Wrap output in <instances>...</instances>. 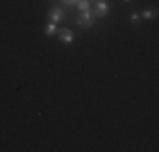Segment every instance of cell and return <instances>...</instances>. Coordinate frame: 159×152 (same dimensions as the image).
Returning a JSON list of instances; mask_svg holds the SVG:
<instances>
[{"mask_svg":"<svg viewBox=\"0 0 159 152\" xmlns=\"http://www.w3.org/2000/svg\"><path fill=\"white\" fill-rule=\"evenodd\" d=\"M48 19H49V22L58 24V22H61L66 19V14H64V10L61 7H51V9L48 10Z\"/></svg>","mask_w":159,"mask_h":152,"instance_id":"cell-4","label":"cell"},{"mask_svg":"<svg viewBox=\"0 0 159 152\" xmlns=\"http://www.w3.org/2000/svg\"><path fill=\"white\" fill-rule=\"evenodd\" d=\"M92 9H93V12H95L97 19L107 17L108 12H110V5H108L105 0H98V2H95V7H92Z\"/></svg>","mask_w":159,"mask_h":152,"instance_id":"cell-3","label":"cell"},{"mask_svg":"<svg viewBox=\"0 0 159 152\" xmlns=\"http://www.w3.org/2000/svg\"><path fill=\"white\" fill-rule=\"evenodd\" d=\"M58 24H54V22H49V24L44 27V34H46L48 37H54L56 34H58Z\"/></svg>","mask_w":159,"mask_h":152,"instance_id":"cell-6","label":"cell"},{"mask_svg":"<svg viewBox=\"0 0 159 152\" xmlns=\"http://www.w3.org/2000/svg\"><path fill=\"white\" fill-rule=\"evenodd\" d=\"M129 20H130V24H132V25H137L139 22H141V12L134 10V12L130 14V17H129Z\"/></svg>","mask_w":159,"mask_h":152,"instance_id":"cell-8","label":"cell"},{"mask_svg":"<svg viewBox=\"0 0 159 152\" xmlns=\"http://www.w3.org/2000/svg\"><path fill=\"white\" fill-rule=\"evenodd\" d=\"M95 20H97V17H95V12H93V9L83 10V12H80L78 17H76V24L80 25V27H83V29L93 27Z\"/></svg>","mask_w":159,"mask_h":152,"instance_id":"cell-1","label":"cell"},{"mask_svg":"<svg viewBox=\"0 0 159 152\" xmlns=\"http://www.w3.org/2000/svg\"><path fill=\"white\" fill-rule=\"evenodd\" d=\"M76 9L80 10V12L92 9V0H80V2L76 3Z\"/></svg>","mask_w":159,"mask_h":152,"instance_id":"cell-7","label":"cell"},{"mask_svg":"<svg viewBox=\"0 0 159 152\" xmlns=\"http://www.w3.org/2000/svg\"><path fill=\"white\" fill-rule=\"evenodd\" d=\"M58 39H59V42L64 44V46H70V44H73L75 42V32L71 30L70 27H61V29H58Z\"/></svg>","mask_w":159,"mask_h":152,"instance_id":"cell-2","label":"cell"},{"mask_svg":"<svg viewBox=\"0 0 159 152\" xmlns=\"http://www.w3.org/2000/svg\"><path fill=\"white\" fill-rule=\"evenodd\" d=\"M124 2H132V0H124Z\"/></svg>","mask_w":159,"mask_h":152,"instance_id":"cell-10","label":"cell"},{"mask_svg":"<svg viewBox=\"0 0 159 152\" xmlns=\"http://www.w3.org/2000/svg\"><path fill=\"white\" fill-rule=\"evenodd\" d=\"M157 17V9L156 7H152V9H144L141 12V19H146V20H151V19H156Z\"/></svg>","mask_w":159,"mask_h":152,"instance_id":"cell-5","label":"cell"},{"mask_svg":"<svg viewBox=\"0 0 159 152\" xmlns=\"http://www.w3.org/2000/svg\"><path fill=\"white\" fill-rule=\"evenodd\" d=\"M97 2H98V0H97Z\"/></svg>","mask_w":159,"mask_h":152,"instance_id":"cell-11","label":"cell"},{"mask_svg":"<svg viewBox=\"0 0 159 152\" xmlns=\"http://www.w3.org/2000/svg\"><path fill=\"white\" fill-rule=\"evenodd\" d=\"M59 2H61L64 7H76V3L80 0H59Z\"/></svg>","mask_w":159,"mask_h":152,"instance_id":"cell-9","label":"cell"}]
</instances>
